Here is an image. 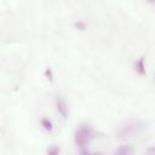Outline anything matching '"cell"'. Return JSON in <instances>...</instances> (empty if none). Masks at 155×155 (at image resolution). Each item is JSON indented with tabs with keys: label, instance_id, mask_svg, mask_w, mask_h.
<instances>
[{
	"label": "cell",
	"instance_id": "6da1fadb",
	"mask_svg": "<svg viewBox=\"0 0 155 155\" xmlns=\"http://www.w3.org/2000/svg\"><path fill=\"white\" fill-rule=\"evenodd\" d=\"M94 131L90 125H81L75 131V143L81 149L85 148V145L93 138Z\"/></svg>",
	"mask_w": 155,
	"mask_h": 155
},
{
	"label": "cell",
	"instance_id": "7a4b0ae2",
	"mask_svg": "<svg viewBox=\"0 0 155 155\" xmlns=\"http://www.w3.org/2000/svg\"><path fill=\"white\" fill-rule=\"evenodd\" d=\"M56 105H57V110H58V113L64 117V119H67L68 117V115H69V111H68V105H67V103H65V101L59 96V97H57V101H56Z\"/></svg>",
	"mask_w": 155,
	"mask_h": 155
},
{
	"label": "cell",
	"instance_id": "3957f363",
	"mask_svg": "<svg viewBox=\"0 0 155 155\" xmlns=\"http://www.w3.org/2000/svg\"><path fill=\"white\" fill-rule=\"evenodd\" d=\"M132 153H133V148L126 144L116 148V150L114 151V155H132Z\"/></svg>",
	"mask_w": 155,
	"mask_h": 155
},
{
	"label": "cell",
	"instance_id": "277c9868",
	"mask_svg": "<svg viewBox=\"0 0 155 155\" xmlns=\"http://www.w3.org/2000/svg\"><path fill=\"white\" fill-rule=\"evenodd\" d=\"M136 131H137V124L127 125V126H125L122 130H120L119 134H120V137H127V136H130V134L134 133Z\"/></svg>",
	"mask_w": 155,
	"mask_h": 155
},
{
	"label": "cell",
	"instance_id": "5b68a950",
	"mask_svg": "<svg viewBox=\"0 0 155 155\" xmlns=\"http://www.w3.org/2000/svg\"><path fill=\"white\" fill-rule=\"evenodd\" d=\"M133 67H134V70H136L139 75H144V74H145V67H144V58H143V57L139 58L138 61H136L134 64H133Z\"/></svg>",
	"mask_w": 155,
	"mask_h": 155
},
{
	"label": "cell",
	"instance_id": "8992f818",
	"mask_svg": "<svg viewBox=\"0 0 155 155\" xmlns=\"http://www.w3.org/2000/svg\"><path fill=\"white\" fill-rule=\"evenodd\" d=\"M41 126H42L46 131H51V130H52V122H51L47 117H44V119L41 120Z\"/></svg>",
	"mask_w": 155,
	"mask_h": 155
},
{
	"label": "cell",
	"instance_id": "52a82bcc",
	"mask_svg": "<svg viewBox=\"0 0 155 155\" xmlns=\"http://www.w3.org/2000/svg\"><path fill=\"white\" fill-rule=\"evenodd\" d=\"M59 154V148L57 145H51L47 150V155H58Z\"/></svg>",
	"mask_w": 155,
	"mask_h": 155
},
{
	"label": "cell",
	"instance_id": "ba28073f",
	"mask_svg": "<svg viewBox=\"0 0 155 155\" xmlns=\"http://www.w3.org/2000/svg\"><path fill=\"white\" fill-rule=\"evenodd\" d=\"M74 25H75L78 29H80V30H84V29L86 28V25H85V23H84V22H75V23H74Z\"/></svg>",
	"mask_w": 155,
	"mask_h": 155
},
{
	"label": "cell",
	"instance_id": "9c48e42d",
	"mask_svg": "<svg viewBox=\"0 0 155 155\" xmlns=\"http://www.w3.org/2000/svg\"><path fill=\"white\" fill-rule=\"evenodd\" d=\"M45 75H46V78H47V79H48L51 82L53 81V78H52V71H51V69H50V68L45 70Z\"/></svg>",
	"mask_w": 155,
	"mask_h": 155
},
{
	"label": "cell",
	"instance_id": "30bf717a",
	"mask_svg": "<svg viewBox=\"0 0 155 155\" xmlns=\"http://www.w3.org/2000/svg\"><path fill=\"white\" fill-rule=\"evenodd\" d=\"M145 155H155V145H154V147H150V148H148V149H147V153H145Z\"/></svg>",
	"mask_w": 155,
	"mask_h": 155
},
{
	"label": "cell",
	"instance_id": "8fae6325",
	"mask_svg": "<svg viewBox=\"0 0 155 155\" xmlns=\"http://www.w3.org/2000/svg\"><path fill=\"white\" fill-rule=\"evenodd\" d=\"M80 155H90V153H88L85 148H82V149L80 150Z\"/></svg>",
	"mask_w": 155,
	"mask_h": 155
},
{
	"label": "cell",
	"instance_id": "7c38bea8",
	"mask_svg": "<svg viewBox=\"0 0 155 155\" xmlns=\"http://www.w3.org/2000/svg\"><path fill=\"white\" fill-rule=\"evenodd\" d=\"M91 155H104L103 153H99V151H97V153H93V154H91Z\"/></svg>",
	"mask_w": 155,
	"mask_h": 155
}]
</instances>
